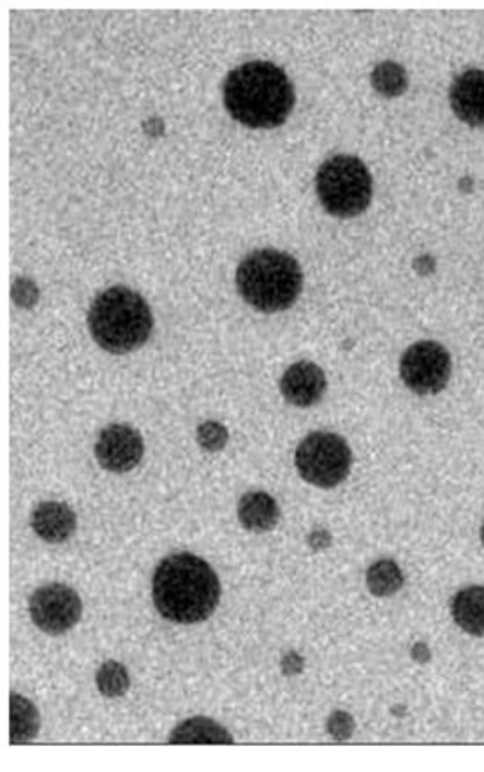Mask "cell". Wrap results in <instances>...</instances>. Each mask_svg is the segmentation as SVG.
Returning <instances> with one entry per match:
<instances>
[{
	"label": "cell",
	"mask_w": 484,
	"mask_h": 772,
	"mask_svg": "<svg viewBox=\"0 0 484 772\" xmlns=\"http://www.w3.org/2000/svg\"><path fill=\"white\" fill-rule=\"evenodd\" d=\"M32 527L48 543H62L76 531V514L66 503L45 501L34 510Z\"/></svg>",
	"instance_id": "obj_12"
},
{
	"label": "cell",
	"mask_w": 484,
	"mask_h": 772,
	"mask_svg": "<svg viewBox=\"0 0 484 772\" xmlns=\"http://www.w3.org/2000/svg\"><path fill=\"white\" fill-rule=\"evenodd\" d=\"M154 319L149 304L137 291L115 286L103 291L88 313L94 341L109 353H129L149 341Z\"/></svg>",
	"instance_id": "obj_3"
},
{
	"label": "cell",
	"mask_w": 484,
	"mask_h": 772,
	"mask_svg": "<svg viewBox=\"0 0 484 772\" xmlns=\"http://www.w3.org/2000/svg\"><path fill=\"white\" fill-rule=\"evenodd\" d=\"M414 267H416L417 272L423 273V276H425V273L434 272V258H430V256H423V258H417L416 264H414Z\"/></svg>",
	"instance_id": "obj_24"
},
{
	"label": "cell",
	"mask_w": 484,
	"mask_h": 772,
	"mask_svg": "<svg viewBox=\"0 0 484 772\" xmlns=\"http://www.w3.org/2000/svg\"><path fill=\"white\" fill-rule=\"evenodd\" d=\"M451 616L457 627L471 635H484V587L471 586L458 590L451 601Z\"/></svg>",
	"instance_id": "obj_14"
},
{
	"label": "cell",
	"mask_w": 484,
	"mask_h": 772,
	"mask_svg": "<svg viewBox=\"0 0 484 772\" xmlns=\"http://www.w3.org/2000/svg\"><path fill=\"white\" fill-rule=\"evenodd\" d=\"M327 376L312 362H296L282 376L281 391L290 405L310 408L317 405L327 391Z\"/></svg>",
	"instance_id": "obj_10"
},
{
	"label": "cell",
	"mask_w": 484,
	"mask_h": 772,
	"mask_svg": "<svg viewBox=\"0 0 484 772\" xmlns=\"http://www.w3.org/2000/svg\"><path fill=\"white\" fill-rule=\"evenodd\" d=\"M449 103L462 122L484 128V71L469 69L455 78L449 89Z\"/></svg>",
	"instance_id": "obj_11"
},
{
	"label": "cell",
	"mask_w": 484,
	"mask_h": 772,
	"mask_svg": "<svg viewBox=\"0 0 484 772\" xmlns=\"http://www.w3.org/2000/svg\"><path fill=\"white\" fill-rule=\"evenodd\" d=\"M371 86L379 92L380 96L399 97L408 91L409 77L403 66L397 65L393 60H386L376 66L371 71Z\"/></svg>",
	"instance_id": "obj_18"
},
{
	"label": "cell",
	"mask_w": 484,
	"mask_h": 772,
	"mask_svg": "<svg viewBox=\"0 0 484 772\" xmlns=\"http://www.w3.org/2000/svg\"><path fill=\"white\" fill-rule=\"evenodd\" d=\"M224 105L236 122L247 128H279L293 112L295 89L284 69L267 60H252L227 74Z\"/></svg>",
	"instance_id": "obj_1"
},
{
	"label": "cell",
	"mask_w": 484,
	"mask_h": 772,
	"mask_svg": "<svg viewBox=\"0 0 484 772\" xmlns=\"http://www.w3.org/2000/svg\"><path fill=\"white\" fill-rule=\"evenodd\" d=\"M221 582L206 561L194 554L169 555L154 575V604L163 618L180 624L204 621L217 609Z\"/></svg>",
	"instance_id": "obj_2"
},
{
	"label": "cell",
	"mask_w": 484,
	"mask_h": 772,
	"mask_svg": "<svg viewBox=\"0 0 484 772\" xmlns=\"http://www.w3.org/2000/svg\"><path fill=\"white\" fill-rule=\"evenodd\" d=\"M367 586L371 595L386 598L399 593L403 586V573L393 559H379L367 572Z\"/></svg>",
	"instance_id": "obj_17"
},
{
	"label": "cell",
	"mask_w": 484,
	"mask_h": 772,
	"mask_svg": "<svg viewBox=\"0 0 484 772\" xmlns=\"http://www.w3.org/2000/svg\"><path fill=\"white\" fill-rule=\"evenodd\" d=\"M238 518L249 531H270L281 518V508L267 492H249L238 503Z\"/></svg>",
	"instance_id": "obj_13"
},
{
	"label": "cell",
	"mask_w": 484,
	"mask_h": 772,
	"mask_svg": "<svg viewBox=\"0 0 484 772\" xmlns=\"http://www.w3.org/2000/svg\"><path fill=\"white\" fill-rule=\"evenodd\" d=\"M227 441H229V432L222 423L209 420L198 428V443L204 451L221 452L222 448H226Z\"/></svg>",
	"instance_id": "obj_20"
},
{
	"label": "cell",
	"mask_w": 484,
	"mask_h": 772,
	"mask_svg": "<svg viewBox=\"0 0 484 772\" xmlns=\"http://www.w3.org/2000/svg\"><path fill=\"white\" fill-rule=\"evenodd\" d=\"M95 682L103 695L108 699H118L123 697L131 687V677L127 672V668L118 662H108L99 668V672L95 676Z\"/></svg>",
	"instance_id": "obj_19"
},
{
	"label": "cell",
	"mask_w": 484,
	"mask_h": 772,
	"mask_svg": "<svg viewBox=\"0 0 484 772\" xmlns=\"http://www.w3.org/2000/svg\"><path fill=\"white\" fill-rule=\"evenodd\" d=\"M42 727V718L36 705L19 693H11L10 737L11 745L36 739Z\"/></svg>",
	"instance_id": "obj_16"
},
{
	"label": "cell",
	"mask_w": 484,
	"mask_h": 772,
	"mask_svg": "<svg viewBox=\"0 0 484 772\" xmlns=\"http://www.w3.org/2000/svg\"><path fill=\"white\" fill-rule=\"evenodd\" d=\"M316 189L322 207L335 218H356L371 201V175L354 155L324 161L317 172Z\"/></svg>",
	"instance_id": "obj_5"
},
{
	"label": "cell",
	"mask_w": 484,
	"mask_h": 772,
	"mask_svg": "<svg viewBox=\"0 0 484 772\" xmlns=\"http://www.w3.org/2000/svg\"><path fill=\"white\" fill-rule=\"evenodd\" d=\"M295 463L305 482L331 489L347 478L353 455L344 437L312 432L296 448Z\"/></svg>",
	"instance_id": "obj_6"
},
{
	"label": "cell",
	"mask_w": 484,
	"mask_h": 772,
	"mask_svg": "<svg viewBox=\"0 0 484 772\" xmlns=\"http://www.w3.org/2000/svg\"><path fill=\"white\" fill-rule=\"evenodd\" d=\"M31 618L42 632L62 635L82 619V600L66 584H46L31 596Z\"/></svg>",
	"instance_id": "obj_8"
},
{
	"label": "cell",
	"mask_w": 484,
	"mask_h": 772,
	"mask_svg": "<svg viewBox=\"0 0 484 772\" xmlns=\"http://www.w3.org/2000/svg\"><path fill=\"white\" fill-rule=\"evenodd\" d=\"M451 354L442 344L422 341L412 344L400 360V377L417 396H434L451 377Z\"/></svg>",
	"instance_id": "obj_7"
},
{
	"label": "cell",
	"mask_w": 484,
	"mask_h": 772,
	"mask_svg": "<svg viewBox=\"0 0 484 772\" xmlns=\"http://www.w3.org/2000/svg\"><path fill=\"white\" fill-rule=\"evenodd\" d=\"M481 541H483V546H484V523H483V526H481Z\"/></svg>",
	"instance_id": "obj_25"
},
{
	"label": "cell",
	"mask_w": 484,
	"mask_h": 772,
	"mask_svg": "<svg viewBox=\"0 0 484 772\" xmlns=\"http://www.w3.org/2000/svg\"><path fill=\"white\" fill-rule=\"evenodd\" d=\"M37 299H39V291L31 279L20 278L14 282L13 301L16 305L23 309H31L32 305H36Z\"/></svg>",
	"instance_id": "obj_22"
},
{
	"label": "cell",
	"mask_w": 484,
	"mask_h": 772,
	"mask_svg": "<svg viewBox=\"0 0 484 772\" xmlns=\"http://www.w3.org/2000/svg\"><path fill=\"white\" fill-rule=\"evenodd\" d=\"M145 454V443L137 429L129 425H109L95 443L97 463L111 472H127L137 468Z\"/></svg>",
	"instance_id": "obj_9"
},
{
	"label": "cell",
	"mask_w": 484,
	"mask_h": 772,
	"mask_svg": "<svg viewBox=\"0 0 484 772\" xmlns=\"http://www.w3.org/2000/svg\"><path fill=\"white\" fill-rule=\"evenodd\" d=\"M328 734H330L333 739L337 740H347L353 737L354 728H356V723H354L353 716L345 713V711H335L328 718Z\"/></svg>",
	"instance_id": "obj_21"
},
{
	"label": "cell",
	"mask_w": 484,
	"mask_h": 772,
	"mask_svg": "<svg viewBox=\"0 0 484 772\" xmlns=\"http://www.w3.org/2000/svg\"><path fill=\"white\" fill-rule=\"evenodd\" d=\"M304 670V659L299 658L296 653H287V655H284V658H282V672L285 674V676H295V674H299Z\"/></svg>",
	"instance_id": "obj_23"
},
{
	"label": "cell",
	"mask_w": 484,
	"mask_h": 772,
	"mask_svg": "<svg viewBox=\"0 0 484 772\" xmlns=\"http://www.w3.org/2000/svg\"><path fill=\"white\" fill-rule=\"evenodd\" d=\"M236 286L253 309L279 313L295 304L304 286V273L298 261L287 253L253 250L238 267Z\"/></svg>",
	"instance_id": "obj_4"
},
{
	"label": "cell",
	"mask_w": 484,
	"mask_h": 772,
	"mask_svg": "<svg viewBox=\"0 0 484 772\" xmlns=\"http://www.w3.org/2000/svg\"><path fill=\"white\" fill-rule=\"evenodd\" d=\"M233 740L226 728L203 716L181 722L169 736L172 745H233Z\"/></svg>",
	"instance_id": "obj_15"
}]
</instances>
